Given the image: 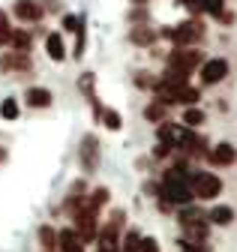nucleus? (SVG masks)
Returning <instances> with one entry per match:
<instances>
[{
  "label": "nucleus",
  "instance_id": "nucleus-1",
  "mask_svg": "<svg viewBox=\"0 0 237 252\" xmlns=\"http://www.w3.org/2000/svg\"><path fill=\"white\" fill-rule=\"evenodd\" d=\"M159 198H162V207L168 204H192L195 192H192V177H186V168H171L165 177H162V186H159Z\"/></svg>",
  "mask_w": 237,
  "mask_h": 252
},
{
  "label": "nucleus",
  "instance_id": "nucleus-2",
  "mask_svg": "<svg viewBox=\"0 0 237 252\" xmlns=\"http://www.w3.org/2000/svg\"><path fill=\"white\" fill-rule=\"evenodd\" d=\"M162 36L171 39L174 45H195L204 36V24L201 21H183V24H177V27H165Z\"/></svg>",
  "mask_w": 237,
  "mask_h": 252
},
{
  "label": "nucleus",
  "instance_id": "nucleus-3",
  "mask_svg": "<svg viewBox=\"0 0 237 252\" xmlns=\"http://www.w3.org/2000/svg\"><path fill=\"white\" fill-rule=\"evenodd\" d=\"M192 192L198 201H213L222 192V180L210 171H198V174H192Z\"/></svg>",
  "mask_w": 237,
  "mask_h": 252
},
{
  "label": "nucleus",
  "instance_id": "nucleus-4",
  "mask_svg": "<svg viewBox=\"0 0 237 252\" xmlns=\"http://www.w3.org/2000/svg\"><path fill=\"white\" fill-rule=\"evenodd\" d=\"M75 231L81 234L84 243H90L96 237V210H90L87 204H81L75 210Z\"/></svg>",
  "mask_w": 237,
  "mask_h": 252
},
{
  "label": "nucleus",
  "instance_id": "nucleus-5",
  "mask_svg": "<svg viewBox=\"0 0 237 252\" xmlns=\"http://www.w3.org/2000/svg\"><path fill=\"white\" fill-rule=\"evenodd\" d=\"M168 63L171 66H180V69H195L198 63H201V51H195L192 45H177L171 54H168Z\"/></svg>",
  "mask_w": 237,
  "mask_h": 252
},
{
  "label": "nucleus",
  "instance_id": "nucleus-6",
  "mask_svg": "<svg viewBox=\"0 0 237 252\" xmlns=\"http://www.w3.org/2000/svg\"><path fill=\"white\" fill-rule=\"evenodd\" d=\"M228 75V60L225 57H213L201 63V84H219Z\"/></svg>",
  "mask_w": 237,
  "mask_h": 252
},
{
  "label": "nucleus",
  "instance_id": "nucleus-7",
  "mask_svg": "<svg viewBox=\"0 0 237 252\" xmlns=\"http://www.w3.org/2000/svg\"><path fill=\"white\" fill-rule=\"evenodd\" d=\"M78 156H81L84 171H96V165H99V141H96V135H84Z\"/></svg>",
  "mask_w": 237,
  "mask_h": 252
},
{
  "label": "nucleus",
  "instance_id": "nucleus-8",
  "mask_svg": "<svg viewBox=\"0 0 237 252\" xmlns=\"http://www.w3.org/2000/svg\"><path fill=\"white\" fill-rule=\"evenodd\" d=\"M33 66V63H30V54H27V51H6L3 57H0V69H3V72H9V69H18V72H27V69H30Z\"/></svg>",
  "mask_w": 237,
  "mask_h": 252
},
{
  "label": "nucleus",
  "instance_id": "nucleus-9",
  "mask_svg": "<svg viewBox=\"0 0 237 252\" xmlns=\"http://www.w3.org/2000/svg\"><path fill=\"white\" fill-rule=\"evenodd\" d=\"M42 12H45V9L36 3V0H15V15H18L21 21H27V24H30V21H39Z\"/></svg>",
  "mask_w": 237,
  "mask_h": 252
},
{
  "label": "nucleus",
  "instance_id": "nucleus-10",
  "mask_svg": "<svg viewBox=\"0 0 237 252\" xmlns=\"http://www.w3.org/2000/svg\"><path fill=\"white\" fill-rule=\"evenodd\" d=\"M24 99H27V105H30V108H48L54 96H51L48 87H27Z\"/></svg>",
  "mask_w": 237,
  "mask_h": 252
},
{
  "label": "nucleus",
  "instance_id": "nucleus-11",
  "mask_svg": "<svg viewBox=\"0 0 237 252\" xmlns=\"http://www.w3.org/2000/svg\"><path fill=\"white\" fill-rule=\"evenodd\" d=\"M207 156H210V162H213V165H231V162L237 159V150H234L228 141H222V144H216Z\"/></svg>",
  "mask_w": 237,
  "mask_h": 252
},
{
  "label": "nucleus",
  "instance_id": "nucleus-12",
  "mask_svg": "<svg viewBox=\"0 0 237 252\" xmlns=\"http://www.w3.org/2000/svg\"><path fill=\"white\" fill-rule=\"evenodd\" d=\"M60 252H84V240L75 228H63L60 231V246H57Z\"/></svg>",
  "mask_w": 237,
  "mask_h": 252
},
{
  "label": "nucleus",
  "instance_id": "nucleus-13",
  "mask_svg": "<svg viewBox=\"0 0 237 252\" xmlns=\"http://www.w3.org/2000/svg\"><path fill=\"white\" fill-rule=\"evenodd\" d=\"M189 6H192L195 12H210V15H216V18L225 15V0H189Z\"/></svg>",
  "mask_w": 237,
  "mask_h": 252
},
{
  "label": "nucleus",
  "instance_id": "nucleus-14",
  "mask_svg": "<svg viewBox=\"0 0 237 252\" xmlns=\"http://www.w3.org/2000/svg\"><path fill=\"white\" fill-rule=\"evenodd\" d=\"M129 42H132V45H153V42H156V33H153L147 24H138V27L129 30Z\"/></svg>",
  "mask_w": 237,
  "mask_h": 252
},
{
  "label": "nucleus",
  "instance_id": "nucleus-15",
  "mask_svg": "<svg viewBox=\"0 0 237 252\" xmlns=\"http://www.w3.org/2000/svg\"><path fill=\"white\" fill-rule=\"evenodd\" d=\"M207 219H210L213 225H231L234 222V210L228 204H216L210 213H207Z\"/></svg>",
  "mask_w": 237,
  "mask_h": 252
},
{
  "label": "nucleus",
  "instance_id": "nucleus-16",
  "mask_svg": "<svg viewBox=\"0 0 237 252\" xmlns=\"http://www.w3.org/2000/svg\"><path fill=\"white\" fill-rule=\"evenodd\" d=\"M45 51H48L51 60H63V57H66V48H63L60 33H48V39H45Z\"/></svg>",
  "mask_w": 237,
  "mask_h": 252
},
{
  "label": "nucleus",
  "instance_id": "nucleus-17",
  "mask_svg": "<svg viewBox=\"0 0 237 252\" xmlns=\"http://www.w3.org/2000/svg\"><path fill=\"white\" fill-rule=\"evenodd\" d=\"M159 81H165V84H189V69H180V66H171L168 63V69L162 72Z\"/></svg>",
  "mask_w": 237,
  "mask_h": 252
},
{
  "label": "nucleus",
  "instance_id": "nucleus-18",
  "mask_svg": "<svg viewBox=\"0 0 237 252\" xmlns=\"http://www.w3.org/2000/svg\"><path fill=\"white\" fill-rule=\"evenodd\" d=\"M120 252H141V234L135 228H129L123 237H120Z\"/></svg>",
  "mask_w": 237,
  "mask_h": 252
},
{
  "label": "nucleus",
  "instance_id": "nucleus-19",
  "mask_svg": "<svg viewBox=\"0 0 237 252\" xmlns=\"http://www.w3.org/2000/svg\"><path fill=\"white\" fill-rule=\"evenodd\" d=\"M39 243H42L45 249L60 246V231H54V225H42V228H39Z\"/></svg>",
  "mask_w": 237,
  "mask_h": 252
},
{
  "label": "nucleus",
  "instance_id": "nucleus-20",
  "mask_svg": "<svg viewBox=\"0 0 237 252\" xmlns=\"http://www.w3.org/2000/svg\"><path fill=\"white\" fill-rule=\"evenodd\" d=\"M30 33H27L24 27H18V30H12V39H9V45L12 48H18V51H30Z\"/></svg>",
  "mask_w": 237,
  "mask_h": 252
},
{
  "label": "nucleus",
  "instance_id": "nucleus-21",
  "mask_svg": "<svg viewBox=\"0 0 237 252\" xmlns=\"http://www.w3.org/2000/svg\"><path fill=\"white\" fill-rule=\"evenodd\" d=\"M165 108H168L165 102H159V99H153L150 105H147V108H144V117H147V120H150V123H162V120H165Z\"/></svg>",
  "mask_w": 237,
  "mask_h": 252
},
{
  "label": "nucleus",
  "instance_id": "nucleus-22",
  "mask_svg": "<svg viewBox=\"0 0 237 252\" xmlns=\"http://www.w3.org/2000/svg\"><path fill=\"white\" fill-rule=\"evenodd\" d=\"M99 120L105 123V129H111V132H117V129H120V126H123V117H120V114H117L114 108H102V114H99Z\"/></svg>",
  "mask_w": 237,
  "mask_h": 252
},
{
  "label": "nucleus",
  "instance_id": "nucleus-23",
  "mask_svg": "<svg viewBox=\"0 0 237 252\" xmlns=\"http://www.w3.org/2000/svg\"><path fill=\"white\" fill-rule=\"evenodd\" d=\"M84 204H87V207H90V210H96V213H99V207H102V204H108V189H105V186H99V189H93V195H90V198H87Z\"/></svg>",
  "mask_w": 237,
  "mask_h": 252
},
{
  "label": "nucleus",
  "instance_id": "nucleus-24",
  "mask_svg": "<svg viewBox=\"0 0 237 252\" xmlns=\"http://www.w3.org/2000/svg\"><path fill=\"white\" fill-rule=\"evenodd\" d=\"M204 123V111L201 108H186L183 111V126H189V129H195V126Z\"/></svg>",
  "mask_w": 237,
  "mask_h": 252
},
{
  "label": "nucleus",
  "instance_id": "nucleus-25",
  "mask_svg": "<svg viewBox=\"0 0 237 252\" xmlns=\"http://www.w3.org/2000/svg\"><path fill=\"white\" fill-rule=\"evenodd\" d=\"M9 39H12V24H9L6 9H0V45H6Z\"/></svg>",
  "mask_w": 237,
  "mask_h": 252
},
{
  "label": "nucleus",
  "instance_id": "nucleus-26",
  "mask_svg": "<svg viewBox=\"0 0 237 252\" xmlns=\"http://www.w3.org/2000/svg\"><path fill=\"white\" fill-rule=\"evenodd\" d=\"M0 117L3 120H18V102L15 99H3L0 102Z\"/></svg>",
  "mask_w": 237,
  "mask_h": 252
},
{
  "label": "nucleus",
  "instance_id": "nucleus-27",
  "mask_svg": "<svg viewBox=\"0 0 237 252\" xmlns=\"http://www.w3.org/2000/svg\"><path fill=\"white\" fill-rule=\"evenodd\" d=\"M60 24H63V30H72V33H78V27H81L84 21H81L78 15H63V21H60Z\"/></svg>",
  "mask_w": 237,
  "mask_h": 252
},
{
  "label": "nucleus",
  "instance_id": "nucleus-28",
  "mask_svg": "<svg viewBox=\"0 0 237 252\" xmlns=\"http://www.w3.org/2000/svg\"><path fill=\"white\" fill-rule=\"evenodd\" d=\"M78 84L84 87V93H87V96L93 99V75H90V72H87V75H81V81H78ZM93 102H96V99H93Z\"/></svg>",
  "mask_w": 237,
  "mask_h": 252
},
{
  "label": "nucleus",
  "instance_id": "nucleus-29",
  "mask_svg": "<svg viewBox=\"0 0 237 252\" xmlns=\"http://www.w3.org/2000/svg\"><path fill=\"white\" fill-rule=\"evenodd\" d=\"M141 252H159V243L153 237H141Z\"/></svg>",
  "mask_w": 237,
  "mask_h": 252
},
{
  "label": "nucleus",
  "instance_id": "nucleus-30",
  "mask_svg": "<svg viewBox=\"0 0 237 252\" xmlns=\"http://www.w3.org/2000/svg\"><path fill=\"white\" fill-rule=\"evenodd\" d=\"M0 162H6V150L3 147H0Z\"/></svg>",
  "mask_w": 237,
  "mask_h": 252
}]
</instances>
